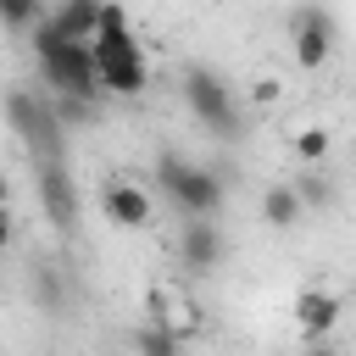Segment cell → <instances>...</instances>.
I'll use <instances>...</instances> for the list:
<instances>
[{
    "mask_svg": "<svg viewBox=\"0 0 356 356\" xmlns=\"http://www.w3.org/2000/svg\"><path fill=\"white\" fill-rule=\"evenodd\" d=\"M50 100H56L61 128H67V122H89V117H95V100H72V95H50Z\"/></svg>",
    "mask_w": 356,
    "mask_h": 356,
    "instance_id": "18",
    "label": "cell"
},
{
    "mask_svg": "<svg viewBox=\"0 0 356 356\" xmlns=\"http://www.w3.org/2000/svg\"><path fill=\"white\" fill-rule=\"evenodd\" d=\"M306 356H339V350H328V345H312V350H306Z\"/></svg>",
    "mask_w": 356,
    "mask_h": 356,
    "instance_id": "22",
    "label": "cell"
},
{
    "mask_svg": "<svg viewBox=\"0 0 356 356\" xmlns=\"http://www.w3.org/2000/svg\"><path fill=\"white\" fill-rule=\"evenodd\" d=\"M33 172H39V206H44V217H50V228H56V234H72V228H78V189H72L67 167H61V161H44V167H33Z\"/></svg>",
    "mask_w": 356,
    "mask_h": 356,
    "instance_id": "6",
    "label": "cell"
},
{
    "mask_svg": "<svg viewBox=\"0 0 356 356\" xmlns=\"http://www.w3.org/2000/svg\"><path fill=\"white\" fill-rule=\"evenodd\" d=\"M184 106H189L217 139H239V134H245V111H239L234 89H228L211 67H189V72H184Z\"/></svg>",
    "mask_w": 356,
    "mask_h": 356,
    "instance_id": "5",
    "label": "cell"
},
{
    "mask_svg": "<svg viewBox=\"0 0 356 356\" xmlns=\"http://www.w3.org/2000/svg\"><path fill=\"white\" fill-rule=\"evenodd\" d=\"M100 211H106L117 228H145V222H150V195H145L139 184H128V178H111V184L100 189Z\"/></svg>",
    "mask_w": 356,
    "mask_h": 356,
    "instance_id": "9",
    "label": "cell"
},
{
    "mask_svg": "<svg viewBox=\"0 0 356 356\" xmlns=\"http://www.w3.org/2000/svg\"><path fill=\"white\" fill-rule=\"evenodd\" d=\"M300 195H295V184H273L267 195H261V217H267V228H278V234H289L295 222H300Z\"/></svg>",
    "mask_w": 356,
    "mask_h": 356,
    "instance_id": "13",
    "label": "cell"
},
{
    "mask_svg": "<svg viewBox=\"0 0 356 356\" xmlns=\"http://www.w3.org/2000/svg\"><path fill=\"white\" fill-rule=\"evenodd\" d=\"M134 356H184V339L156 328V323H145V328H134Z\"/></svg>",
    "mask_w": 356,
    "mask_h": 356,
    "instance_id": "15",
    "label": "cell"
},
{
    "mask_svg": "<svg viewBox=\"0 0 356 356\" xmlns=\"http://www.w3.org/2000/svg\"><path fill=\"white\" fill-rule=\"evenodd\" d=\"M11 245V206H0V250Z\"/></svg>",
    "mask_w": 356,
    "mask_h": 356,
    "instance_id": "20",
    "label": "cell"
},
{
    "mask_svg": "<svg viewBox=\"0 0 356 356\" xmlns=\"http://www.w3.org/2000/svg\"><path fill=\"white\" fill-rule=\"evenodd\" d=\"M33 61L50 83V95H72V100H95L106 83H100V67H95V50L89 44H72L50 28V17L33 28Z\"/></svg>",
    "mask_w": 356,
    "mask_h": 356,
    "instance_id": "2",
    "label": "cell"
},
{
    "mask_svg": "<svg viewBox=\"0 0 356 356\" xmlns=\"http://www.w3.org/2000/svg\"><path fill=\"white\" fill-rule=\"evenodd\" d=\"M6 200H11V178L0 172V206H6Z\"/></svg>",
    "mask_w": 356,
    "mask_h": 356,
    "instance_id": "21",
    "label": "cell"
},
{
    "mask_svg": "<svg viewBox=\"0 0 356 356\" xmlns=\"http://www.w3.org/2000/svg\"><path fill=\"white\" fill-rule=\"evenodd\" d=\"M89 50H95L100 83H106L111 95L134 100V95H145V89H150V67H145V50H139V39H134V28H128V11H122L117 0H106V11H100V28H95Z\"/></svg>",
    "mask_w": 356,
    "mask_h": 356,
    "instance_id": "1",
    "label": "cell"
},
{
    "mask_svg": "<svg viewBox=\"0 0 356 356\" xmlns=\"http://www.w3.org/2000/svg\"><path fill=\"white\" fill-rule=\"evenodd\" d=\"M150 312H156L150 323H156V328H167V334H178V339H189V334L200 328V312H195V300H189V295H178V289H167V284L150 295Z\"/></svg>",
    "mask_w": 356,
    "mask_h": 356,
    "instance_id": "10",
    "label": "cell"
},
{
    "mask_svg": "<svg viewBox=\"0 0 356 356\" xmlns=\"http://www.w3.org/2000/svg\"><path fill=\"white\" fill-rule=\"evenodd\" d=\"M156 184H161V195L184 217H211L222 206V178L206 172V167H195V161H184V156H172V150L156 161Z\"/></svg>",
    "mask_w": 356,
    "mask_h": 356,
    "instance_id": "4",
    "label": "cell"
},
{
    "mask_svg": "<svg viewBox=\"0 0 356 356\" xmlns=\"http://www.w3.org/2000/svg\"><path fill=\"white\" fill-rule=\"evenodd\" d=\"M178 261H184L189 273H211V267L222 261V234H217L206 217H189V222L178 228Z\"/></svg>",
    "mask_w": 356,
    "mask_h": 356,
    "instance_id": "8",
    "label": "cell"
},
{
    "mask_svg": "<svg viewBox=\"0 0 356 356\" xmlns=\"http://www.w3.org/2000/svg\"><path fill=\"white\" fill-rule=\"evenodd\" d=\"M6 122H11V134L28 145L33 167L61 161L67 139H61V117H56V100H50V95H33V89H6Z\"/></svg>",
    "mask_w": 356,
    "mask_h": 356,
    "instance_id": "3",
    "label": "cell"
},
{
    "mask_svg": "<svg viewBox=\"0 0 356 356\" xmlns=\"http://www.w3.org/2000/svg\"><path fill=\"white\" fill-rule=\"evenodd\" d=\"M295 323H300L306 339H323V334L339 323V300H334L328 289H300V295H295Z\"/></svg>",
    "mask_w": 356,
    "mask_h": 356,
    "instance_id": "12",
    "label": "cell"
},
{
    "mask_svg": "<svg viewBox=\"0 0 356 356\" xmlns=\"http://www.w3.org/2000/svg\"><path fill=\"white\" fill-rule=\"evenodd\" d=\"M295 156L317 167V161L328 156V128H300V134H295Z\"/></svg>",
    "mask_w": 356,
    "mask_h": 356,
    "instance_id": "17",
    "label": "cell"
},
{
    "mask_svg": "<svg viewBox=\"0 0 356 356\" xmlns=\"http://www.w3.org/2000/svg\"><path fill=\"white\" fill-rule=\"evenodd\" d=\"M295 195H300V206H328V184H323L317 172H306V178L295 184Z\"/></svg>",
    "mask_w": 356,
    "mask_h": 356,
    "instance_id": "19",
    "label": "cell"
},
{
    "mask_svg": "<svg viewBox=\"0 0 356 356\" xmlns=\"http://www.w3.org/2000/svg\"><path fill=\"white\" fill-rule=\"evenodd\" d=\"M100 11H106V0H61L56 17H50V28L61 39H72V44H89L95 28H100Z\"/></svg>",
    "mask_w": 356,
    "mask_h": 356,
    "instance_id": "11",
    "label": "cell"
},
{
    "mask_svg": "<svg viewBox=\"0 0 356 356\" xmlns=\"http://www.w3.org/2000/svg\"><path fill=\"white\" fill-rule=\"evenodd\" d=\"M28 289H33V300H39L50 317H61V312H67V284H61V267L39 261V267H33V278H28Z\"/></svg>",
    "mask_w": 356,
    "mask_h": 356,
    "instance_id": "14",
    "label": "cell"
},
{
    "mask_svg": "<svg viewBox=\"0 0 356 356\" xmlns=\"http://www.w3.org/2000/svg\"><path fill=\"white\" fill-rule=\"evenodd\" d=\"M328 56H334V17L323 6H300L295 11V61L306 72H317Z\"/></svg>",
    "mask_w": 356,
    "mask_h": 356,
    "instance_id": "7",
    "label": "cell"
},
{
    "mask_svg": "<svg viewBox=\"0 0 356 356\" xmlns=\"http://www.w3.org/2000/svg\"><path fill=\"white\" fill-rule=\"evenodd\" d=\"M0 22L17 33H33L44 22V0H0Z\"/></svg>",
    "mask_w": 356,
    "mask_h": 356,
    "instance_id": "16",
    "label": "cell"
}]
</instances>
